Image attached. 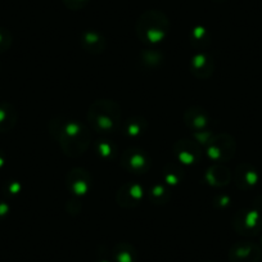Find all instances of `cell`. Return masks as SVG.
Wrapping results in <instances>:
<instances>
[{
  "mask_svg": "<svg viewBox=\"0 0 262 262\" xmlns=\"http://www.w3.org/2000/svg\"><path fill=\"white\" fill-rule=\"evenodd\" d=\"M67 184H69V188L75 194H85L88 189L90 188V178L86 171L77 168V170L71 171Z\"/></svg>",
  "mask_w": 262,
  "mask_h": 262,
  "instance_id": "obj_11",
  "label": "cell"
},
{
  "mask_svg": "<svg viewBox=\"0 0 262 262\" xmlns=\"http://www.w3.org/2000/svg\"><path fill=\"white\" fill-rule=\"evenodd\" d=\"M88 118L94 130L99 133H115L121 123V112L112 100H97L90 107Z\"/></svg>",
  "mask_w": 262,
  "mask_h": 262,
  "instance_id": "obj_2",
  "label": "cell"
},
{
  "mask_svg": "<svg viewBox=\"0 0 262 262\" xmlns=\"http://www.w3.org/2000/svg\"><path fill=\"white\" fill-rule=\"evenodd\" d=\"M143 196V189L139 184L128 183L120 189L117 194V202L125 208L134 207L139 205V201Z\"/></svg>",
  "mask_w": 262,
  "mask_h": 262,
  "instance_id": "obj_8",
  "label": "cell"
},
{
  "mask_svg": "<svg viewBox=\"0 0 262 262\" xmlns=\"http://www.w3.org/2000/svg\"><path fill=\"white\" fill-rule=\"evenodd\" d=\"M121 165L125 170L134 173H145L150 167V161L147 153L142 149H127L122 155Z\"/></svg>",
  "mask_w": 262,
  "mask_h": 262,
  "instance_id": "obj_5",
  "label": "cell"
},
{
  "mask_svg": "<svg viewBox=\"0 0 262 262\" xmlns=\"http://www.w3.org/2000/svg\"><path fill=\"white\" fill-rule=\"evenodd\" d=\"M258 172L249 165H241L236 168L235 181L241 189H249L258 183Z\"/></svg>",
  "mask_w": 262,
  "mask_h": 262,
  "instance_id": "obj_9",
  "label": "cell"
},
{
  "mask_svg": "<svg viewBox=\"0 0 262 262\" xmlns=\"http://www.w3.org/2000/svg\"><path fill=\"white\" fill-rule=\"evenodd\" d=\"M140 125H142V120H130L127 126V134L130 135V137H135V135L140 134V133H142Z\"/></svg>",
  "mask_w": 262,
  "mask_h": 262,
  "instance_id": "obj_18",
  "label": "cell"
},
{
  "mask_svg": "<svg viewBox=\"0 0 262 262\" xmlns=\"http://www.w3.org/2000/svg\"><path fill=\"white\" fill-rule=\"evenodd\" d=\"M201 69H205V71H207L208 75L212 74L213 71V63L205 54L195 55L193 58V60H191V71H193L194 75L198 74V71H201Z\"/></svg>",
  "mask_w": 262,
  "mask_h": 262,
  "instance_id": "obj_15",
  "label": "cell"
},
{
  "mask_svg": "<svg viewBox=\"0 0 262 262\" xmlns=\"http://www.w3.org/2000/svg\"><path fill=\"white\" fill-rule=\"evenodd\" d=\"M261 257V247L252 242H241L234 244L229 252L230 262H259Z\"/></svg>",
  "mask_w": 262,
  "mask_h": 262,
  "instance_id": "obj_6",
  "label": "cell"
},
{
  "mask_svg": "<svg viewBox=\"0 0 262 262\" xmlns=\"http://www.w3.org/2000/svg\"><path fill=\"white\" fill-rule=\"evenodd\" d=\"M98 262H108V261H105V259H103V261H98Z\"/></svg>",
  "mask_w": 262,
  "mask_h": 262,
  "instance_id": "obj_21",
  "label": "cell"
},
{
  "mask_svg": "<svg viewBox=\"0 0 262 262\" xmlns=\"http://www.w3.org/2000/svg\"><path fill=\"white\" fill-rule=\"evenodd\" d=\"M16 112L11 105H2L0 107V130H9L16 122Z\"/></svg>",
  "mask_w": 262,
  "mask_h": 262,
  "instance_id": "obj_14",
  "label": "cell"
},
{
  "mask_svg": "<svg viewBox=\"0 0 262 262\" xmlns=\"http://www.w3.org/2000/svg\"><path fill=\"white\" fill-rule=\"evenodd\" d=\"M9 45H11V36L7 31L0 30V53L8 49Z\"/></svg>",
  "mask_w": 262,
  "mask_h": 262,
  "instance_id": "obj_19",
  "label": "cell"
},
{
  "mask_svg": "<svg viewBox=\"0 0 262 262\" xmlns=\"http://www.w3.org/2000/svg\"><path fill=\"white\" fill-rule=\"evenodd\" d=\"M171 171H168L167 168L165 170V176H166V180H167L168 184H178L180 181L181 178V171L178 170L173 165H170Z\"/></svg>",
  "mask_w": 262,
  "mask_h": 262,
  "instance_id": "obj_17",
  "label": "cell"
},
{
  "mask_svg": "<svg viewBox=\"0 0 262 262\" xmlns=\"http://www.w3.org/2000/svg\"><path fill=\"white\" fill-rule=\"evenodd\" d=\"M138 35L143 41L156 44L165 37L168 30V21L162 13L148 12L140 17L138 24Z\"/></svg>",
  "mask_w": 262,
  "mask_h": 262,
  "instance_id": "obj_3",
  "label": "cell"
},
{
  "mask_svg": "<svg viewBox=\"0 0 262 262\" xmlns=\"http://www.w3.org/2000/svg\"><path fill=\"white\" fill-rule=\"evenodd\" d=\"M175 152L179 156V160L184 163H195L201 158V149L196 147L195 143H191L189 140V148H186V140H180L176 143Z\"/></svg>",
  "mask_w": 262,
  "mask_h": 262,
  "instance_id": "obj_10",
  "label": "cell"
},
{
  "mask_svg": "<svg viewBox=\"0 0 262 262\" xmlns=\"http://www.w3.org/2000/svg\"><path fill=\"white\" fill-rule=\"evenodd\" d=\"M81 44L85 50H88L90 53H94V54H98V53L104 50L105 40L100 35L95 34V32H86L82 36Z\"/></svg>",
  "mask_w": 262,
  "mask_h": 262,
  "instance_id": "obj_12",
  "label": "cell"
},
{
  "mask_svg": "<svg viewBox=\"0 0 262 262\" xmlns=\"http://www.w3.org/2000/svg\"><path fill=\"white\" fill-rule=\"evenodd\" d=\"M64 2H66V6L69 7V8L79 9L84 6L86 0H64Z\"/></svg>",
  "mask_w": 262,
  "mask_h": 262,
  "instance_id": "obj_20",
  "label": "cell"
},
{
  "mask_svg": "<svg viewBox=\"0 0 262 262\" xmlns=\"http://www.w3.org/2000/svg\"><path fill=\"white\" fill-rule=\"evenodd\" d=\"M188 113L189 115H191V118L185 117L186 125H188L190 128H193L195 133H203V128H205L206 125L208 123L207 118H206L205 116V112L201 110L200 115H196V110L194 108V110L188 111Z\"/></svg>",
  "mask_w": 262,
  "mask_h": 262,
  "instance_id": "obj_13",
  "label": "cell"
},
{
  "mask_svg": "<svg viewBox=\"0 0 262 262\" xmlns=\"http://www.w3.org/2000/svg\"><path fill=\"white\" fill-rule=\"evenodd\" d=\"M50 134L59 143L66 155L77 157L90 144L89 130L82 123L72 120H53L49 126Z\"/></svg>",
  "mask_w": 262,
  "mask_h": 262,
  "instance_id": "obj_1",
  "label": "cell"
},
{
  "mask_svg": "<svg viewBox=\"0 0 262 262\" xmlns=\"http://www.w3.org/2000/svg\"><path fill=\"white\" fill-rule=\"evenodd\" d=\"M115 258L117 262H134V249L126 244H118L115 249Z\"/></svg>",
  "mask_w": 262,
  "mask_h": 262,
  "instance_id": "obj_16",
  "label": "cell"
},
{
  "mask_svg": "<svg viewBox=\"0 0 262 262\" xmlns=\"http://www.w3.org/2000/svg\"><path fill=\"white\" fill-rule=\"evenodd\" d=\"M234 228L242 235H257L262 229V217L257 211L244 210L238 212Z\"/></svg>",
  "mask_w": 262,
  "mask_h": 262,
  "instance_id": "obj_4",
  "label": "cell"
},
{
  "mask_svg": "<svg viewBox=\"0 0 262 262\" xmlns=\"http://www.w3.org/2000/svg\"><path fill=\"white\" fill-rule=\"evenodd\" d=\"M219 140H220V144L217 145V143L213 140H211V144L208 147V155L212 160L219 161H226V160H230L231 157L234 156V150H235V144H234V140L231 139L229 135L226 134H221L219 135Z\"/></svg>",
  "mask_w": 262,
  "mask_h": 262,
  "instance_id": "obj_7",
  "label": "cell"
}]
</instances>
